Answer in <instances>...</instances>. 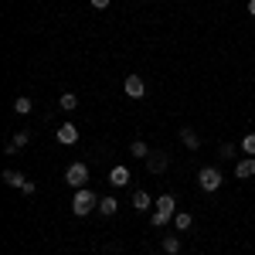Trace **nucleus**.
Listing matches in <instances>:
<instances>
[{
    "instance_id": "nucleus-16",
    "label": "nucleus",
    "mask_w": 255,
    "mask_h": 255,
    "mask_svg": "<svg viewBox=\"0 0 255 255\" xmlns=\"http://www.w3.org/2000/svg\"><path fill=\"white\" fill-rule=\"evenodd\" d=\"M129 153L139 157V160H146V157H150V146H146L143 139H133V143H129Z\"/></svg>"
},
{
    "instance_id": "nucleus-18",
    "label": "nucleus",
    "mask_w": 255,
    "mask_h": 255,
    "mask_svg": "<svg viewBox=\"0 0 255 255\" xmlns=\"http://www.w3.org/2000/svg\"><path fill=\"white\" fill-rule=\"evenodd\" d=\"M58 106L65 109V113H75V106H79V99H75V92H65V96L58 99Z\"/></svg>"
},
{
    "instance_id": "nucleus-20",
    "label": "nucleus",
    "mask_w": 255,
    "mask_h": 255,
    "mask_svg": "<svg viewBox=\"0 0 255 255\" xmlns=\"http://www.w3.org/2000/svg\"><path fill=\"white\" fill-rule=\"evenodd\" d=\"M160 245H163V252H167V255H177V252H180V238H163Z\"/></svg>"
},
{
    "instance_id": "nucleus-19",
    "label": "nucleus",
    "mask_w": 255,
    "mask_h": 255,
    "mask_svg": "<svg viewBox=\"0 0 255 255\" xmlns=\"http://www.w3.org/2000/svg\"><path fill=\"white\" fill-rule=\"evenodd\" d=\"M242 153L245 157H255V133H245L242 136Z\"/></svg>"
},
{
    "instance_id": "nucleus-22",
    "label": "nucleus",
    "mask_w": 255,
    "mask_h": 255,
    "mask_svg": "<svg viewBox=\"0 0 255 255\" xmlns=\"http://www.w3.org/2000/svg\"><path fill=\"white\" fill-rule=\"evenodd\" d=\"M249 14H252V17H255V0H249Z\"/></svg>"
},
{
    "instance_id": "nucleus-5",
    "label": "nucleus",
    "mask_w": 255,
    "mask_h": 255,
    "mask_svg": "<svg viewBox=\"0 0 255 255\" xmlns=\"http://www.w3.org/2000/svg\"><path fill=\"white\" fill-rule=\"evenodd\" d=\"M123 92L129 99H143V92H146V82L139 79V75H126V82H123Z\"/></svg>"
},
{
    "instance_id": "nucleus-3",
    "label": "nucleus",
    "mask_w": 255,
    "mask_h": 255,
    "mask_svg": "<svg viewBox=\"0 0 255 255\" xmlns=\"http://www.w3.org/2000/svg\"><path fill=\"white\" fill-rule=\"evenodd\" d=\"M221 184H225V177H221V170H218V167H201V170H197V187H201V191L215 194Z\"/></svg>"
},
{
    "instance_id": "nucleus-2",
    "label": "nucleus",
    "mask_w": 255,
    "mask_h": 255,
    "mask_svg": "<svg viewBox=\"0 0 255 255\" xmlns=\"http://www.w3.org/2000/svg\"><path fill=\"white\" fill-rule=\"evenodd\" d=\"M96 208H99V197H96V191H89V187H79V191H75V197H72V211H75V218L92 215Z\"/></svg>"
},
{
    "instance_id": "nucleus-15",
    "label": "nucleus",
    "mask_w": 255,
    "mask_h": 255,
    "mask_svg": "<svg viewBox=\"0 0 255 255\" xmlns=\"http://www.w3.org/2000/svg\"><path fill=\"white\" fill-rule=\"evenodd\" d=\"M180 139H184L187 150H197V146H201V136H197L194 129H180Z\"/></svg>"
},
{
    "instance_id": "nucleus-9",
    "label": "nucleus",
    "mask_w": 255,
    "mask_h": 255,
    "mask_svg": "<svg viewBox=\"0 0 255 255\" xmlns=\"http://www.w3.org/2000/svg\"><path fill=\"white\" fill-rule=\"evenodd\" d=\"M235 177L238 180H245V177H255V157H242L235 163Z\"/></svg>"
},
{
    "instance_id": "nucleus-4",
    "label": "nucleus",
    "mask_w": 255,
    "mask_h": 255,
    "mask_svg": "<svg viewBox=\"0 0 255 255\" xmlns=\"http://www.w3.org/2000/svg\"><path fill=\"white\" fill-rule=\"evenodd\" d=\"M65 180H68L75 191H79V187H85V184H89V167H85V163H72V167L65 170Z\"/></svg>"
},
{
    "instance_id": "nucleus-14",
    "label": "nucleus",
    "mask_w": 255,
    "mask_h": 255,
    "mask_svg": "<svg viewBox=\"0 0 255 255\" xmlns=\"http://www.w3.org/2000/svg\"><path fill=\"white\" fill-rule=\"evenodd\" d=\"M31 109H34V102H31L27 96H17V99H14V113H17V116H27Z\"/></svg>"
},
{
    "instance_id": "nucleus-7",
    "label": "nucleus",
    "mask_w": 255,
    "mask_h": 255,
    "mask_svg": "<svg viewBox=\"0 0 255 255\" xmlns=\"http://www.w3.org/2000/svg\"><path fill=\"white\" fill-rule=\"evenodd\" d=\"M109 184H113V187H129V167H123V163L113 167V170H109Z\"/></svg>"
},
{
    "instance_id": "nucleus-17",
    "label": "nucleus",
    "mask_w": 255,
    "mask_h": 255,
    "mask_svg": "<svg viewBox=\"0 0 255 255\" xmlns=\"http://www.w3.org/2000/svg\"><path fill=\"white\" fill-rule=\"evenodd\" d=\"M174 225H177V232H191V225H194V218L187 215V211H180V215H174Z\"/></svg>"
},
{
    "instance_id": "nucleus-13",
    "label": "nucleus",
    "mask_w": 255,
    "mask_h": 255,
    "mask_svg": "<svg viewBox=\"0 0 255 255\" xmlns=\"http://www.w3.org/2000/svg\"><path fill=\"white\" fill-rule=\"evenodd\" d=\"M150 204H153V197L146 194V191H133V208L136 211H150Z\"/></svg>"
},
{
    "instance_id": "nucleus-11",
    "label": "nucleus",
    "mask_w": 255,
    "mask_h": 255,
    "mask_svg": "<svg viewBox=\"0 0 255 255\" xmlns=\"http://www.w3.org/2000/svg\"><path fill=\"white\" fill-rule=\"evenodd\" d=\"M99 211H102V215H106V218H113V215H116V211H119V201H116V197H113V194L99 197Z\"/></svg>"
},
{
    "instance_id": "nucleus-21",
    "label": "nucleus",
    "mask_w": 255,
    "mask_h": 255,
    "mask_svg": "<svg viewBox=\"0 0 255 255\" xmlns=\"http://www.w3.org/2000/svg\"><path fill=\"white\" fill-rule=\"evenodd\" d=\"M92 7H96V10H106V7H109V0H92Z\"/></svg>"
},
{
    "instance_id": "nucleus-12",
    "label": "nucleus",
    "mask_w": 255,
    "mask_h": 255,
    "mask_svg": "<svg viewBox=\"0 0 255 255\" xmlns=\"http://www.w3.org/2000/svg\"><path fill=\"white\" fill-rule=\"evenodd\" d=\"M3 184H7V187H17V191H24L27 177H24V174H17V170H3Z\"/></svg>"
},
{
    "instance_id": "nucleus-6",
    "label": "nucleus",
    "mask_w": 255,
    "mask_h": 255,
    "mask_svg": "<svg viewBox=\"0 0 255 255\" xmlns=\"http://www.w3.org/2000/svg\"><path fill=\"white\" fill-rule=\"evenodd\" d=\"M58 143H65V146L79 143V129H75V123H61V126H58Z\"/></svg>"
},
{
    "instance_id": "nucleus-10",
    "label": "nucleus",
    "mask_w": 255,
    "mask_h": 255,
    "mask_svg": "<svg viewBox=\"0 0 255 255\" xmlns=\"http://www.w3.org/2000/svg\"><path fill=\"white\" fill-rule=\"evenodd\" d=\"M27 139H31V133H27V129H20L17 136H14L10 143H7V157H14L17 150H24V146H27Z\"/></svg>"
},
{
    "instance_id": "nucleus-8",
    "label": "nucleus",
    "mask_w": 255,
    "mask_h": 255,
    "mask_svg": "<svg viewBox=\"0 0 255 255\" xmlns=\"http://www.w3.org/2000/svg\"><path fill=\"white\" fill-rule=\"evenodd\" d=\"M167 163H170L167 153H150V157H146V170H150V174H163Z\"/></svg>"
},
{
    "instance_id": "nucleus-1",
    "label": "nucleus",
    "mask_w": 255,
    "mask_h": 255,
    "mask_svg": "<svg viewBox=\"0 0 255 255\" xmlns=\"http://www.w3.org/2000/svg\"><path fill=\"white\" fill-rule=\"evenodd\" d=\"M174 215H177L174 194H160V197H157V211L150 215V225H153V228H163L167 221H174Z\"/></svg>"
}]
</instances>
